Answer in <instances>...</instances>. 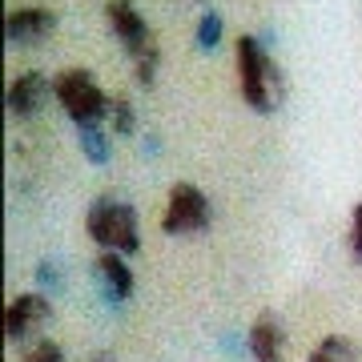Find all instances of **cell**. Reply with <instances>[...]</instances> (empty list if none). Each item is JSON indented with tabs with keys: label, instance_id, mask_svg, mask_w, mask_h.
<instances>
[{
	"label": "cell",
	"instance_id": "3957f363",
	"mask_svg": "<svg viewBox=\"0 0 362 362\" xmlns=\"http://www.w3.org/2000/svg\"><path fill=\"white\" fill-rule=\"evenodd\" d=\"M85 233L101 250L113 254H137L141 250V221L137 209L129 202H117V197H97L85 214Z\"/></svg>",
	"mask_w": 362,
	"mask_h": 362
},
{
	"label": "cell",
	"instance_id": "52a82bcc",
	"mask_svg": "<svg viewBox=\"0 0 362 362\" xmlns=\"http://www.w3.org/2000/svg\"><path fill=\"white\" fill-rule=\"evenodd\" d=\"M49 97H57V89H52V81L40 73V69H28V73H21V77L8 85V113L13 117H37L45 105H49Z\"/></svg>",
	"mask_w": 362,
	"mask_h": 362
},
{
	"label": "cell",
	"instance_id": "9a60e30c",
	"mask_svg": "<svg viewBox=\"0 0 362 362\" xmlns=\"http://www.w3.org/2000/svg\"><path fill=\"white\" fill-rule=\"evenodd\" d=\"M25 362H65V350H61V342H52V338H37L25 350Z\"/></svg>",
	"mask_w": 362,
	"mask_h": 362
},
{
	"label": "cell",
	"instance_id": "8fae6325",
	"mask_svg": "<svg viewBox=\"0 0 362 362\" xmlns=\"http://www.w3.org/2000/svg\"><path fill=\"white\" fill-rule=\"evenodd\" d=\"M306 362H358V342L346 334H330L310 350Z\"/></svg>",
	"mask_w": 362,
	"mask_h": 362
},
{
	"label": "cell",
	"instance_id": "e0dca14e",
	"mask_svg": "<svg viewBox=\"0 0 362 362\" xmlns=\"http://www.w3.org/2000/svg\"><path fill=\"white\" fill-rule=\"evenodd\" d=\"M89 362H117V358H113V350H93Z\"/></svg>",
	"mask_w": 362,
	"mask_h": 362
},
{
	"label": "cell",
	"instance_id": "7a4b0ae2",
	"mask_svg": "<svg viewBox=\"0 0 362 362\" xmlns=\"http://www.w3.org/2000/svg\"><path fill=\"white\" fill-rule=\"evenodd\" d=\"M233 61H238V89H242L246 105L254 113H274L282 105V73L270 61V52L262 49V40L238 37Z\"/></svg>",
	"mask_w": 362,
	"mask_h": 362
},
{
	"label": "cell",
	"instance_id": "8992f818",
	"mask_svg": "<svg viewBox=\"0 0 362 362\" xmlns=\"http://www.w3.org/2000/svg\"><path fill=\"white\" fill-rule=\"evenodd\" d=\"M49 318H52V302L45 294H16L8 302V310H4V334L13 338V342H25Z\"/></svg>",
	"mask_w": 362,
	"mask_h": 362
},
{
	"label": "cell",
	"instance_id": "277c9868",
	"mask_svg": "<svg viewBox=\"0 0 362 362\" xmlns=\"http://www.w3.org/2000/svg\"><path fill=\"white\" fill-rule=\"evenodd\" d=\"M52 89H57V105L65 109V117L73 125H101L105 117H109L113 97L93 81L89 69H65V73H57Z\"/></svg>",
	"mask_w": 362,
	"mask_h": 362
},
{
	"label": "cell",
	"instance_id": "ba28073f",
	"mask_svg": "<svg viewBox=\"0 0 362 362\" xmlns=\"http://www.w3.org/2000/svg\"><path fill=\"white\" fill-rule=\"evenodd\" d=\"M57 28V13L52 8H40V4H28V8H13L8 21H4V37L13 45H33L45 33Z\"/></svg>",
	"mask_w": 362,
	"mask_h": 362
},
{
	"label": "cell",
	"instance_id": "7c38bea8",
	"mask_svg": "<svg viewBox=\"0 0 362 362\" xmlns=\"http://www.w3.org/2000/svg\"><path fill=\"white\" fill-rule=\"evenodd\" d=\"M77 141H81V153L89 157L93 165H105L113 157V145H109V133L101 125H77Z\"/></svg>",
	"mask_w": 362,
	"mask_h": 362
},
{
	"label": "cell",
	"instance_id": "4fadbf2b",
	"mask_svg": "<svg viewBox=\"0 0 362 362\" xmlns=\"http://www.w3.org/2000/svg\"><path fill=\"white\" fill-rule=\"evenodd\" d=\"M221 33H226V21H221V13H214V8H206L202 13V21H197V49L209 52L221 45Z\"/></svg>",
	"mask_w": 362,
	"mask_h": 362
},
{
	"label": "cell",
	"instance_id": "5b68a950",
	"mask_svg": "<svg viewBox=\"0 0 362 362\" xmlns=\"http://www.w3.org/2000/svg\"><path fill=\"white\" fill-rule=\"evenodd\" d=\"M209 197L197 189L194 181H177L173 189H169V202H165V214H161V230L169 238H177V233H202L209 226Z\"/></svg>",
	"mask_w": 362,
	"mask_h": 362
},
{
	"label": "cell",
	"instance_id": "ac0fdd59",
	"mask_svg": "<svg viewBox=\"0 0 362 362\" xmlns=\"http://www.w3.org/2000/svg\"><path fill=\"white\" fill-rule=\"evenodd\" d=\"M202 4H209V0H202Z\"/></svg>",
	"mask_w": 362,
	"mask_h": 362
},
{
	"label": "cell",
	"instance_id": "30bf717a",
	"mask_svg": "<svg viewBox=\"0 0 362 362\" xmlns=\"http://www.w3.org/2000/svg\"><path fill=\"white\" fill-rule=\"evenodd\" d=\"M97 266V278H101L105 294L113 302H125L133 294V270L125 266V254H113V250H101V258L93 262Z\"/></svg>",
	"mask_w": 362,
	"mask_h": 362
},
{
	"label": "cell",
	"instance_id": "9c48e42d",
	"mask_svg": "<svg viewBox=\"0 0 362 362\" xmlns=\"http://www.w3.org/2000/svg\"><path fill=\"white\" fill-rule=\"evenodd\" d=\"M246 346H250V354H254V362H282V354H286V330H282V322H278L274 314H258L254 326H250Z\"/></svg>",
	"mask_w": 362,
	"mask_h": 362
},
{
	"label": "cell",
	"instance_id": "5bb4252c",
	"mask_svg": "<svg viewBox=\"0 0 362 362\" xmlns=\"http://www.w3.org/2000/svg\"><path fill=\"white\" fill-rule=\"evenodd\" d=\"M109 121H113V137H129L133 125H137V117H133V101L125 93H117L113 105H109Z\"/></svg>",
	"mask_w": 362,
	"mask_h": 362
},
{
	"label": "cell",
	"instance_id": "6da1fadb",
	"mask_svg": "<svg viewBox=\"0 0 362 362\" xmlns=\"http://www.w3.org/2000/svg\"><path fill=\"white\" fill-rule=\"evenodd\" d=\"M105 21L113 28V37L121 40V49L129 52L133 77L141 85H153L157 69H161V45L153 40V28L145 25L137 4L133 0H105Z\"/></svg>",
	"mask_w": 362,
	"mask_h": 362
},
{
	"label": "cell",
	"instance_id": "2e32d148",
	"mask_svg": "<svg viewBox=\"0 0 362 362\" xmlns=\"http://www.w3.org/2000/svg\"><path fill=\"white\" fill-rule=\"evenodd\" d=\"M350 258L362 266V202L354 206V214H350Z\"/></svg>",
	"mask_w": 362,
	"mask_h": 362
}]
</instances>
